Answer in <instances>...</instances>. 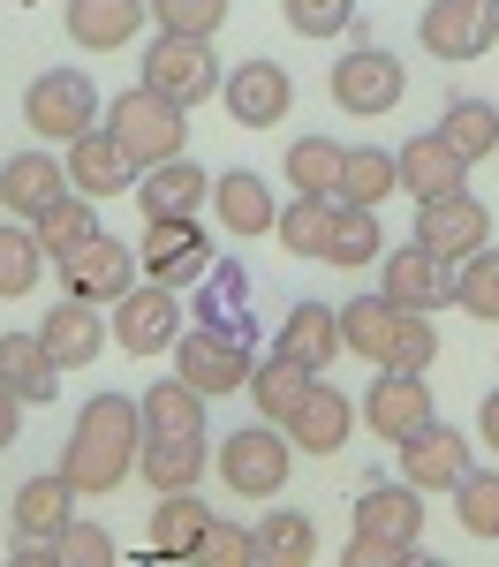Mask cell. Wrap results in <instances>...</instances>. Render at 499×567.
<instances>
[{
    "mask_svg": "<svg viewBox=\"0 0 499 567\" xmlns=\"http://www.w3.org/2000/svg\"><path fill=\"white\" fill-rule=\"evenodd\" d=\"M136 446H144L136 401L129 393H91L84 409H76L61 477L76 484V499H106V492H122V477H136Z\"/></svg>",
    "mask_w": 499,
    "mask_h": 567,
    "instance_id": "1",
    "label": "cell"
},
{
    "mask_svg": "<svg viewBox=\"0 0 499 567\" xmlns=\"http://www.w3.org/2000/svg\"><path fill=\"white\" fill-rule=\"evenodd\" d=\"M424 545V492L416 484H371L356 499V529H349V560H416Z\"/></svg>",
    "mask_w": 499,
    "mask_h": 567,
    "instance_id": "2",
    "label": "cell"
},
{
    "mask_svg": "<svg viewBox=\"0 0 499 567\" xmlns=\"http://www.w3.org/2000/svg\"><path fill=\"white\" fill-rule=\"evenodd\" d=\"M250 341H258L250 326H189V333H175V379H181V386H197L205 401L242 393V386H250V363H258Z\"/></svg>",
    "mask_w": 499,
    "mask_h": 567,
    "instance_id": "3",
    "label": "cell"
},
{
    "mask_svg": "<svg viewBox=\"0 0 499 567\" xmlns=\"http://www.w3.org/2000/svg\"><path fill=\"white\" fill-rule=\"evenodd\" d=\"M106 130H114V144L136 159V175L144 167H159V159H175L181 144H189V106H175V99H159V91H122V99H106V114H98Z\"/></svg>",
    "mask_w": 499,
    "mask_h": 567,
    "instance_id": "4",
    "label": "cell"
},
{
    "mask_svg": "<svg viewBox=\"0 0 499 567\" xmlns=\"http://www.w3.org/2000/svg\"><path fill=\"white\" fill-rule=\"evenodd\" d=\"M98 84H91L84 69H45V76H31V91H23V122L45 136V144H76L84 130H98Z\"/></svg>",
    "mask_w": 499,
    "mask_h": 567,
    "instance_id": "5",
    "label": "cell"
},
{
    "mask_svg": "<svg viewBox=\"0 0 499 567\" xmlns=\"http://www.w3.org/2000/svg\"><path fill=\"white\" fill-rule=\"evenodd\" d=\"M288 470H295V446H288V432H280L272 416L220 439V477H227L235 499H272V492L288 484Z\"/></svg>",
    "mask_w": 499,
    "mask_h": 567,
    "instance_id": "6",
    "label": "cell"
},
{
    "mask_svg": "<svg viewBox=\"0 0 499 567\" xmlns=\"http://www.w3.org/2000/svg\"><path fill=\"white\" fill-rule=\"evenodd\" d=\"M325 91H333L341 114H394L408 91V69H402V53H386V45H356V53L333 61Z\"/></svg>",
    "mask_w": 499,
    "mask_h": 567,
    "instance_id": "7",
    "label": "cell"
},
{
    "mask_svg": "<svg viewBox=\"0 0 499 567\" xmlns=\"http://www.w3.org/2000/svg\"><path fill=\"white\" fill-rule=\"evenodd\" d=\"M144 91H159V99H175V106L212 99V91H220L212 39H175V31H159V39L144 45Z\"/></svg>",
    "mask_w": 499,
    "mask_h": 567,
    "instance_id": "8",
    "label": "cell"
},
{
    "mask_svg": "<svg viewBox=\"0 0 499 567\" xmlns=\"http://www.w3.org/2000/svg\"><path fill=\"white\" fill-rule=\"evenodd\" d=\"M175 333H181V288H167V280H136L114 303V326H106V341H122L129 355L175 349Z\"/></svg>",
    "mask_w": 499,
    "mask_h": 567,
    "instance_id": "9",
    "label": "cell"
},
{
    "mask_svg": "<svg viewBox=\"0 0 499 567\" xmlns=\"http://www.w3.org/2000/svg\"><path fill=\"white\" fill-rule=\"evenodd\" d=\"M136 272H144L136 250H129V243H114V235L98 227L84 250H69V258H61V288H69V296H84V303H98V310H114L136 288Z\"/></svg>",
    "mask_w": 499,
    "mask_h": 567,
    "instance_id": "10",
    "label": "cell"
},
{
    "mask_svg": "<svg viewBox=\"0 0 499 567\" xmlns=\"http://www.w3.org/2000/svg\"><path fill=\"white\" fill-rule=\"evenodd\" d=\"M144 280H167V288H197L212 272V243L197 219H144V243H136Z\"/></svg>",
    "mask_w": 499,
    "mask_h": 567,
    "instance_id": "11",
    "label": "cell"
},
{
    "mask_svg": "<svg viewBox=\"0 0 499 567\" xmlns=\"http://www.w3.org/2000/svg\"><path fill=\"white\" fill-rule=\"evenodd\" d=\"M416 39H424L432 61H477L499 39V0H432Z\"/></svg>",
    "mask_w": 499,
    "mask_h": 567,
    "instance_id": "12",
    "label": "cell"
},
{
    "mask_svg": "<svg viewBox=\"0 0 499 567\" xmlns=\"http://www.w3.org/2000/svg\"><path fill=\"white\" fill-rule=\"evenodd\" d=\"M485 227H492V213H485V197H469V189H447V197H424V205H416V243L439 265H461L469 250H485Z\"/></svg>",
    "mask_w": 499,
    "mask_h": 567,
    "instance_id": "13",
    "label": "cell"
},
{
    "mask_svg": "<svg viewBox=\"0 0 499 567\" xmlns=\"http://www.w3.org/2000/svg\"><path fill=\"white\" fill-rule=\"evenodd\" d=\"M424 424H432V386H424V371L378 363V386L363 393V432L386 439V446H402V439L424 432Z\"/></svg>",
    "mask_w": 499,
    "mask_h": 567,
    "instance_id": "14",
    "label": "cell"
},
{
    "mask_svg": "<svg viewBox=\"0 0 499 567\" xmlns=\"http://www.w3.org/2000/svg\"><path fill=\"white\" fill-rule=\"evenodd\" d=\"M220 106H227L235 130H272V122L295 106V76H288L280 61H242V69L220 76Z\"/></svg>",
    "mask_w": 499,
    "mask_h": 567,
    "instance_id": "15",
    "label": "cell"
},
{
    "mask_svg": "<svg viewBox=\"0 0 499 567\" xmlns=\"http://www.w3.org/2000/svg\"><path fill=\"white\" fill-rule=\"evenodd\" d=\"M280 432H288L295 454H341L349 432H356V401H349L341 386H325V371H318L311 386H303V401L280 416Z\"/></svg>",
    "mask_w": 499,
    "mask_h": 567,
    "instance_id": "16",
    "label": "cell"
},
{
    "mask_svg": "<svg viewBox=\"0 0 499 567\" xmlns=\"http://www.w3.org/2000/svg\"><path fill=\"white\" fill-rule=\"evenodd\" d=\"M378 296H394L402 310H447L454 303V265H439L424 243L378 250Z\"/></svg>",
    "mask_w": 499,
    "mask_h": 567,
    "instance_id": "17",
    "label": "cell"
},
{
    "mask_svg": "<svg viewBox=\"0 0 499 567\" xmlns=\"http://www.w3.org/2000/svg\"><path fill=\"white\" fill-rule=\"evenodd\" d=\"M394 454H402V484H416V492H454L469 477V432H454L439 416L424 432H408Z\"/></svg>",
    "mask_w": 499,
    "mask_h": 567,
    "instance_id": "18",
    "label": "cell"
},
{
    "mask_svg": "<svg viewBox=\"0 0 499 567\" xmlns=\"http://www.w3.org/2000/svg\"><path fill=\"white\" fill-rule=\"evenodd\" d=\"M61 152H69V159H61V167H69V189H76V197H91V205H98V197L136 189V159L114 144V130H106V122H98V130H84L76 144H61Z\"/></svg>",
    "mask_w": 499,
    "mask_h": 567,
    "instance_id": "19",
    "label": "cell"
},
{
    "mask_svg": "<svg viewBox=\"0 0 499 567\" xmlns=\"http://www.w3.org/2000/svg\"><path fill=\"white\" fill-rule=\"evenodd\" d=\"M136 205H144V219H197L212 205V175L175 152V159H159V167L136 175Z\"/></svg>",
    "mask_w": 499,
    "mask_h": 567,
    "instance_id": "20",
    "label": "cell"
},
{
    "mask_svg": "<svg viewBox=\"0 0 499 567\" xmlns=\"http://www.w3.org/2000/svg\"><path fill=\"white\" fill-rule=\"evenodd\" d=\"M394 167H402V189L424 205V197H447V189H469V159L454 152L447 136H408L402 152H394Z\"/></svg>",
    "mask_w": 499,
    "mask_h": 567,
    "instance_id": "21",
    "label": "cell"
},
{
    "mask_svg": "<svg viewBox=\"0 0 499 567\" xmlns=\"http://www.w3.org/2000/svg\"><path fill=\"white\" fill-rule=\"evenodd\" d=\"M39 341L53 349L61 371H84V363H98V349H106V318H98V303H84V296H61V303L45 310Z\"/></svg>",
    "mask_w": 499,
    "mask_h": 567,
    "instance_id": "22",
    "label": "cell"
},
{
    "mask_svg": "<svg viewBox=\"0 0 499 567\" xmlns=\"http://www.w3.org/2000/svg\"><path fill=\"white\" fill-rule=\"evenodd\" d=\"M61 189H69V167H61L53 152H15V159H0V205L15 219H39Z\"/></svg>",
    "mask_w": 499,
    "mask_h": 567,
    "instance_id": "23",
    "label": "cell"
},
{
    "mask_svg": "<svg viewBox=\"0 0 499 567\" xmlns=\"http://www.w3.org/2000/svg\"><path fill=\"white\" fill-rule=\"evenodd\" d=\"M272 189H266V175H250V167H235V175H212V219H220L227 235H272Z\"/></svg>",
    "mask_w": 499,
    "mask_h": 567,
    "instance_id": "24",
    "label": "cell"
},
{
    "mask_svg": "<svg viewBox=\"0 0 499 567\" xmlns=\"http://www.w3.org/2000/svg\"><path fill=\"white\" fill-rule=\"evenodd\" d=\"M0 386L15 393L23 409L61 393V363H53V349H45L39 333H0Z\"/></svg>",
    "mask_w": 499,
    "mask_h": 567,
    "instance_id": "25",
    "label": "cell"
},
{
    "mask_svg": "<svg viewBox=\"0 0 499 567\" xmlns=\"http://www.w3.org/2000/svg\"><path fill=\"white\" fill-rule=\"evenodd\" d=\"M136 424H144V439H205V393L159 379L152 393H136Z\"/></svg>",
    "mask_w": 499,
    "mask_h": 567,
    "instance_id": "26",
    "label": "cell"
},
{
    "mask_svg": "<svg viewBox=\"0 0 499 567\" xmlns=\"http://www.w3.org/2000/svg\"><path fill=\"white\" fill-rule=\"evenodd\" d=\"M144 16H152L144 0H69V39L91 53H114L144 31Z\"/></svg>",
    "mask_w": 499,
    "mask_h": 567,
    "instance_id": "27",
    "label": "cell"
},
{
    "mask_svg": "<svg viewBox=\"0 0 499 567\" xmlns=\"http://www.w3.org/2000/svg\"><path fill=\"white\" fill-rule=\"evenodd\" d=\"M212 529V507L197 499V484L189 492H159V507H152V553H167V560H197V537Z\"/></svg>",
    "mask_w": 499,
    "mask_h": 567,
    "instance_id": "28",
    "label": "cell"
},
{
    "mask_svg": "<svg viewBox=\"0 0 499 567\" xmlns=\"http://www.w3.org/2000/svg\"><path fill=\"white\" fill-rule=\"evenodd\" d=\"M69 515H76V484L61 477V470L31 477L23 492H15V507H8L15 537H61V523H69Z\"/></svg>",
    "mask_w": 499,
    "mask_h": 567,
    "instance_id": "29",
    "label": "cell"
},
{
    "mask_svg": "<svg viewBox=\"0 0 499 567\" xmlns=\"http://www.w3.org/2000/svg\"><path fill=\"white\" fill-rule=\"evenodd\" d=\"M394 326H402V303L394 296H356V303H341V349L386 363L394 355Z\"/></svg>",
    "mask_w": 499,
    "mask_h": 567,
    "instance_id": "30",
    "label": "cell"
},
{
    "mask_svg": "<svg viewBox=\"0 0 499 567\" xmlns=\"http://www.w3.org/2000/svg\"><path fill=\"white\" fill-rule=\"evenodd\" d=\"M280 349L303 355L311 371H325L333 355H349V349H341V310H333V303H295L288 318H280Z\"/></svg>",
    "mask_w": 499,
    "mask_h": 567,
    "instance_id": "31",
    "label": "cell"
},
{
    "mask_svg": "<svg viewBox=\"0 0 499 567\" xmlns=\"http://www.w3.org/2000/svg\"><path fill=\"white\" fill-rule=\"evenodd\" d=\"M311 379H318V371L303 363V355H288V349L258 355V363H250V401H258V416H272V424H280V416L303 401V386H311Z\"/></svg>",
    "mask_w": 499,
    "mask_h": 567,
    "instance_id": "32",
    "label": "cell"
},
{
    "mask_svg": "<svg viewBox=\"0 0 499 567\" xmlns=\"http://www.w3.org/2000/svg\"><path fill=\"white\" fill-rule=\"evenodd\" d=\"M31 235H39L45 265H61L69 250H84L91 235H98V213H91V197H76V189H61L53 205H45L39 219H31Z\"/></svg>",
    "mask_w": 499,
    "mask_h": 567,
    "instance_id": "33",
    "label": "cell"
},
{
    "mask_svg": "<svg viewBox=\"0 0 499 567\" xmlns=\"http://www.w3.org/2000/svg\"><path fill=\"white\" fill-rule=\"evenodd\" d=\"M136 477L152 492H189L205 477V439H144L136 446Z\"/></svg>",
    "mask_w": 499,
    "mask_h": 567,
    "instance_id": "34",
    "label": "cell"
},
{
    "mask_svg": "<svg viewBox=\"0 0 499 567\" xmlns=\"http://www.w3.org/2000/svg\"><path fill=\"white\" fill-rule=\"evenodd\" d=\"M378 250H386V235H378V205H341V213H333V235H325V265L363 272V265H378Z\"/></svg>",
    "mask_w": 499,
    "mask_h": 567,
    "instance_id": "35",
    "label": "cell"
},
{
    "mask_svg": "<svg viewBox=\"0 0 499 567\" xmlns=\"http://www.w3.org/2000/svg\"><path fill=\"white\" fill-rule=\"evenodd\" d=\"M280 159H288L295 197H341V159H349V144H333V136H295Z\"/></svg>",
    "mask_w": 499,
    "mask_h": 567,
    "instance_id": "36",
    "label": "cell"
},
{
    "mask_svg": "<svg viewBox=\"0 0 499 567\" xmlns=\"http://www.w3.org/2000/svg\"><path fill=\"white\" fill-rule=\"evenodd\" d=\"M333 213H341V197H295V205H280V213H272L280 250H288V258H325Z\"/></svg>",
    "mask_w": 499,
    "mask_h": 567,
    "instance_id": "37",
    "label": "cell"
},
{
    "mask_svg": "<svg viewBox=\"0 0 499 567\" xmlns=\"http://www.w3.org/2000/svg\"><path fill=\"white\" fill-rule=\"evenodd\" d=\"M439 136H447L454 152L477 167V159H492V152H499V106H492V99H447Z\"/></svg>",
    "mask_w": 499,
    "mask_h": 567,
    "instance_id": "38",
    "label": "cell"
},
{
    "mask_svg": "<svg viewBox=\"0 0 499 567\" xmlns=\"http://www.w3.org/2000/svg\"><path fill=\"white\" fill-rule=\"evenodd\" d=\"M250 272L235 258H212V272L197 280V326H250Z\"/></svg>",
    "mask_w": 499,
    "mask_h": 567,
    "instance_id": "39",
    "label": "cell"
},
{
    "mask_svg": "<svg viewBox=\"0 0 499 567\" xmlns=\"http://www.w3.org/2000/svg\"><path fill=\"white\" fill-rule=\"evenodd\" d=\"M402 189V167H394V152H378V144H356L349 159H341V205H386Z\"/></svg>",
    "mask_w": 499,
    "mask_h": 567,
    "instance_id": "40",
    "label": "cell"
},
{
    "mask_svg": "<svg viewBox=\"0 0 499 567\" xmlns=\"http://www.w3.org/2000/svg\"><path fill=\"white\" fill-rule=\"evenodd\" d=\"M250 553H258V560H272V567H303V560L318 553V529H311V515H295V507L266 515V523L250 529Z\"/></svg>",
    "mask_w": 499,
    "mask_h": 567,
    "instance_id": "41",
    "label": "cell"
},
{
    "mask_svg": "<svg viewBox=\"0 0 499 567\" xmlns=\"http://www.w3.org/2000/svg\"><path fill=\"white\" fill-rule=\"evenodd\" d=\"M454 303L469 310L477 326H492V318H499V250H492V243L454 265Z\"/></svg>",
    "mask_w": 499,
    "mask_h": 567,
    "instance_id": "42",
    "label": "cell"
},
{
    "mask_svg": "<svg viewBox=\"0 0 499 567\" xmlns=\"http://www.w3.org/2000/svg\"><path fill=\"white\" fill-rule=\"evenodd\" d=\"M39 272H45L39 235H31V227H15V219H0V296H8V303H15V296H31V288H39Z\"/></svg>",
    "mask_w": 499,
    "mask_h": 567,
    "instance_id": "43",
    "label": "cell"
},
{
    "mask_svg": "<svg viewBox=\"0 0 499 567\" xmlns=\"http://www.w3.org/2000/svg\"><path fill=\"white\" fill-rule=\"evenodd\" d=\"M454 523L469 529V537H499V470L469 462V477L454 484Z\"/></svg>",
    "mask_w": 499,
    "mask_h": 567,
    "instance_id": "44",
    "label": "cell"
},
{
    "mask_svg": "<svg viewBox=\"0 0 499 567\" xmlns=\"http://www.w3.org/2000/svg\"><path fill=\"white\" fill-rule=\"evenodd\" d=\"M280 16H288L295 39H341V31H356V0H280Z\"/></svg>",
    "mask_w": 499,
    "mask_h": 567,
    "instance_id": "45",
    "label": "cell"
},
{
    "mask_svg": "<svg viewBox=\"0 0 499 567\" xmlns=\"http://www.w3.org/2000/svg\"><path fill=\"white\" fill-rule=\"evenodd\" d=\"M144 8H152V23L175 31V39H212L227 23V0H144Z\"/></svg>",
    "mask_w": 499,
    "mask_h": 567,
    "instance_id": "46",
    "label": "cell"
},
{
    "mask_svg": "<svg viewBox=\"0 0 499 567\" xmlns=\"http://www.w3.org/2000/svg\"><path fill=\"white\" fill-rule=\"evenodd\" d=\"M432 355H439V326H432V310H402V326H394V371H432Z\"/></svg>",
    "mask_w": 499,
    "mask_h": 567,
    "instance_id": "47",
    "label": "cell"
},
{
    "mask_svg": "<svg viewBox=\"0 0 499 567\" xmlns=\"http://www.w3.org/2000/svg\"><path fill=\"white\" fill-rule=\"evenodd\" d=\"M61 560L69 567H106L114 560V537L98 523H76V515H69V523H61Z\"/></svg>",
    "mask_w": 499,
    "mask_h": 567,
    "instance_id": "48",
    "label": "cell"
},
{
    "mask_svg": "<svg viewBox=\"0 0 499 567\" xmlns=\"http://www.w3.org/2000/svg\"><path fill=\"white\" fill-rule=\"evenodd\" d=\"M197 560H220V567L258 560V553H250V529H235V523H220V515H212V529L197 537Z\"/></svg>",
    "mask_w": 499,
    "mask_h": 567,
    "instance_id": "49",
    "label": "cell"
},
{
    "mask_svg": "<svg viewBox=\"0 0 499 567\" xmlns=\"http://www.w3.org/2000/svg\"><path fill=\"white\" fill-rule=\"evenodd\" d=\"M8 560H23V567L61 560V537H15V545H8Z\"/></svg>",
    "mask_w": 499,
    "mask_h": 567,
    "instance_id": "50",
    "label": "cell"
},
{
    "mask_svg": "<svg viewBox=\"0 0 499 567\" xmlns=\"http://www.w3.org/2000/svg\"><path fill=\"white\" fill-rule=\"evenodd\" d=\"M15 432H23V401H15V393L0 386V454L15 446Z\"/></svg>",
    "mask_w": 499,
    "mask_h": 567,
    "instance_id": "51",
    "label": "cell"
},
{
    "mask_svg": "<svg viewBox=\"0 0 499 567\" xmlns=\"http://www.w3.org/2000/svg\"><path fill=\"white\" fill-rule=\"evenodd\" d=\"M477 432H485V446H499V386L485 393V409H477Z\"/></svg>",
    "mask_w": 499,
    "mask_h": 567,
    "instance_id": "52",
    "label": "cell"
},
{
    "mask_svg": "<svg viewBox=\"0 0 499 567\" xmlns=\"http://www.w3.org/2000/svg\"><path fill=\"white\" fill-rule=\"evenodd\" d=\"M492 545H499V537H492Z\"/></svg>",
    "mask_w": 499,
    "mask_h": 567,
    "instance_id": "53",
    "label": "cell"
}]
</instances>
